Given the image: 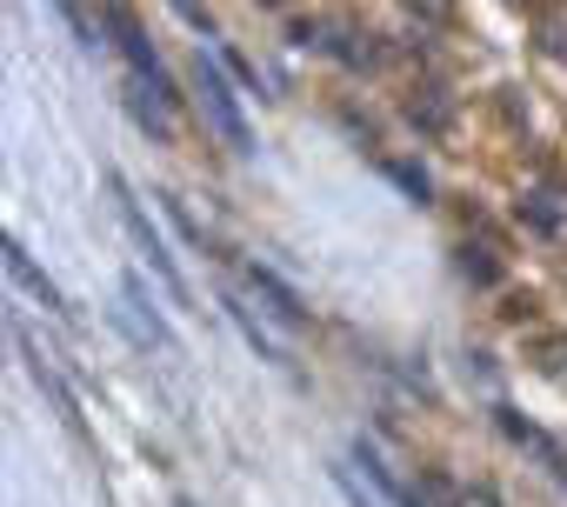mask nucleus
Listing matches in <instances>:
<instances>
[{
  "label": "nucleus",
  "mask_w": 567,
  "mask_h": 507,
  "mask_svg": "<svg viewBox=\"0 0 567 507\" xmlns=\"http://www.w3.org/2000/svg\"><path fill=\"white\" fill-rule=\"evenodd\" d=\"M520 214H527L534 227H567V187H527Z\"/></svg>",
  "instance_id": "obj_6"
},
{
  "label": "nucleus",
  "mask_w": 567,
  "mask_h": 507,
  "mask_svg": "<svg viewBox=\"0 0 567 507\" xmlns=\"http://www.w3.org/2000/svg\"><path fill=\"white\" fill-rule=\"evenodd\" d=\"M247 294H260V301H267V314H274V321H288V328H301V321H308L301 294L280 281V275H267V268H247Z\"/></svg>",
  "instance_id": "obj_4"
},
{
  "label": "nucleus",
  "mask_w": 567,
  "mask_h": 507,
  "mask_svg": "<svg viewBox=\"0 0 567 507\" xmlns=\"http://www.w3.org/2000/svg\"><path fill=\"white\" fill-rule=\"evenodd\" d=\"M181 507H194V500H181Z\"/></svg>",
  "instance_id": "obj_12"
},
{
  "label": "nucleus",
  "mask_w": 567,
  "mask_h": 507,
  "mask_svg": "<svg viewBox=\"0 0 567 507\" xmlns=\"http://www.w3.org/2000/svg\"><path fill=\"white\" fill-rule=\"evenodd\" d=\"M114 200H121V227H127V240L141 247V261L154 268V281H161V288H167V294H174V301L187 308V281H181V268H174V254H167V247L154 240V227H147V214H141V207L127 200V187H121V180H114Z\"/></svg>",
  "instance_id": "obj_2"
},
{
  "label": "nucleus",
  "mask_w": 567,
  "mask_h": 507,
  "mask_svg": "<svg viewBox=\"0 0 567 507\" xmlns=\"http://www.w3.org/2000/svg\"><path fill=\"white\" fill-rule=\"evenodd\" d=\"M8 281H14L21 294H34L48 314H68V308H61V288H54V281H48L34 261H28V247H21V240H8Z\"/></svg>",
  "instance_id": "obj_5"
},
{
  "label": "nucleus",
  "mask_w": 567,
  "mask_h": 507,
  "mask_svg": "<svg viewBox=\"0 0 567 507\" xmlns=\"http://www.w3.org/2000/svg\"><path fill=\"white\" fill-rule=\"evenodd\" d=\"M187 81H194V101H200V121L234 147V154H254V134H247V114H240V94L220 81V68L200 54L194 68H187Z\"/></svg>",
  "instance_id": "obj_1"
},
{
  "label": "nucleus",
  "mask_w": 567,
  "mask_h": 507,
  "mask_svg": "<svg viewBox=\"0 0 567 507\" xmlns=\"http://www.w3.org/2000/svg\"><path fill=\"white\" fill-rule=\"evenodd\" d=\"M167 8H174L187 28H200V34H207V8H200V0H167Z\"/></svg>",
  "instance_id": "obj_10"
},
{
  "label": "nucleus",
  "mask_w": 567,
  "mask_h": 507,
  "mask_svg": "<svg viewBox=\"0 0 567 507\" xmlns=\"http://www.w3.org/2000/svg\"><path fill=\"white\" fill-rule=\"evenodd\" d=\"M540 54L567 61V8H547V14H540Z\"/></svg>",
  "instance_id": "obj_8"
},
{
  "label": "nucleus",
  "mask_w": 567,
  "mask_h": 507,
  "mask_svg": "<svg viewBox=\"0 0 567 507\" xmlns=\"http://www.w3.org/2000/svg\"><path fill=\"white\" fill-rule=\"evenodd\" d=\"M107 28H114V48L127 54V68H134V81H147V87H161V94H174V87H167V74H161V61H154V48H147V34L134 28V14H121V8H114V14H107Z\"/></svg>",
  "instance_id": "obj_3"
},
{
  "label": "nucleus",
  "mask_w": 567,
  "mask_h": 507,
  "mask_svg": "<svg viewBox=\"0 0 567 507\" xmlns=\"http://www.w3.org/2000/svg\"><path fill=\"white\" fill-rule=\"evenodd\" d=\"M54 14L68 21V34H74L81 48H94V41H101V28H94V14H87V0H54Z\"/></svg>",
  "instance_id": "obj_7"
},
{
  "label": "nucleus",
  "mask_w": 567,
  "mask_h": 507,
  "mask_svg": "<svg viewBox=\"0 0 567 507\" xmlns=\"http://www.w3.org/2000/svg\"><path fill=\"white\" fill-rule=\"evenodd\" d=\"M414 8H427V21H447V14H454V0H414Z\"/></svg>",
  "instance_id": "obj_11"
},
{
  "label": "nucleus",
  "mask_w": 567,
  "mask_h": 507,
  "mask_svg": "<svg viewBox=\"0 0 567 507\" xmlns=\"http://www.w3.org/2000/svg\"><path fill=\"white\" fill-rule=\"evenodd\" d=\"M388 174H394V180H401V187H408L414 200H427V174H421V167H408V161H394Z\"/></svg>",
  "instance_id": "obj_9"
}]
</instances>
